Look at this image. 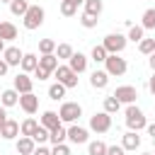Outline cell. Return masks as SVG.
Segmentation results:
<instances>
[{
	"label": "cell",
	"instance_id": "1",
	"mask_svg": "<svg viewBox=\"0 0 155 155\" xmlns=\"http://www.w3.org/2000/svg\"><path fill=\"white\" fill-rule=\"evenodd\" d=\"M44 17H46V12H44V7H41V5H29L27 15L22 17V19H24V29H29V31L39 29V27L44 24Z\"/></svg>",
	"mask_w": 155,
	"mask_h": 155
},
{
	"label": "cell",
	"instance_id": "2",
	"mask_svg": "<svg viewBox=\"0 0 155 155\" xmlns=\"http://www.w3.org/2000/svg\"><path fill=\"white\" fill-rule=\"evenodd\" d=\"M126 126H128V131H140V128L148 126L145 114H143L136 104H128V107H126Z\"/></svg>",
	"mask_w": 155,
	"mask_h": 155
},
{
	"label": "cell",
	"instance_id": "3",
	"mask_svg": "<svg viewBox=\"0 0 155 155\" xmlns=\"http://www.w3.org/2000/svg\"><path fill=\"white\" fill-rule=\"evenodd\" d=\"M58 116H61V121H63V124H75V121L82 116V107H80L78 102H63V104H61Z\"/></svg>",
	"mask_w": 155,
	"mask_h": 155
},
{
	"label": "cell",
	"instance_id": "4",
	"mask_svg": "<svg viewBox=\"0 0 155 155\" xmlns=\"http://www.w3.org/2000/svg\"><path fill=\"white\" fill-rule=\"evenodd\" d=\"M126 41H128V36H124V34L114 31V34H107V36H104L102 46H104L109 53H121V51L126 48Z\"/></svg>",
	"mask_w": 155,
	"mask_h": 155
},
{
	"label": "cell",
	"instance_id": "5",
	"mask_svg": "<svg viewBox=\"0 0 155 155\" xmlns=\"http://www.w3.org/2000/svg\"><path fill=\"white\" fill-rule=\"evenodd\" d=\"M104 70L109 73V75H124L126 70H128V63H126V58H119V53H109L107 56V61H104Z\"/></svg>",
	"mask_w": 155,
	"mask_h": 155
},
{
	"label": "cell",
	"instance_id": "6",
	"mask_svg": "<svg viewBox=\"0 0 155 155\" xmlns=\"http://www.w3.org/2000/svg\"><path fill=\"white\" fill-rule=\"evenodd\" d=\"M90 128L94 133H107L111 128V114L109 111H97L94 116H90Z\"/></svg>",
	"mask_w": 155,
	"mask_h": 155
},
{
	"label": "cell",
	"instance_id": "7",
	"mask_svg": "<svg viewBox=\"0 0 155 155\" xmlns=\"http://www.w3.org/2000/svg\"><path fill=\"white\" fill-rule=\"evenodd\" d=\"M53 75H56V80L63 82L65 87H78V73H75L70 65H58V68L53 70Z\"/></svg>",
	"mask_w": 155,
	"mask_h": 155
},
{
	"label": "cell",
	"instance_id": "8",
	"mask_svg": "<svg viewBox=\"0 0 155 155\" xmlns=\"http://www.w3.org/2000/svg\"><path fill=\"white\" fill-rule=\"evenodd\" d=\"M111 94H114L121 104H133V102H136V97H138V90H136L133 85H121V87H116Z\"/></svg>",
	"mask_w": 155,
	"mask_h": 155
},
{
	"label": "cell",
	"instance_id": "9",
	"mask_svg": "<svg viewBox=\"0 0 155 155\" xmlns=\"http://www.w3.org/2000/svg\"><path fill=\"white\" fill-rule=\"evenodd\" d=\"M19 107L31 116V114H36V109H39V97L34 94V92H27V94H19Z\"/></svg>",
	"mask_w": 155,
	"mask_h": 155
},
{
	"label": "cell",
	"instance_id": "10",
	"mask_svg": "<svg viewBox=\"0 0 155 155\" xmlns=\"http://www.w3.org/2000/svg\"><path fill=\"white\" fill-rule=\"evenodd\" d=\"M0 136H2V138H7V140L17 138V136H19V121H15V119H7V121L0 126Z\"/></svg>",
	"mask_w": 155,
	"mask_h": 155
},
{
	"label": "cell",
	"instance_id": "11",
	"mask_svg": "<svg viewBox=\"0 0 155 155\" xmlns=\"http://www.w3.org/2000/svg\"><path fill=\"white\" fill-rule=\"evenodd\" d=\"M68 140L70 143H87V128H82V126H75V124H70V128H68Z\"/></svg>",
	"mask_w": 155,
	"mask_h": 155
},
{
	"label": "cell",
	"instance_id": "12",
	"mask_svg": "<svg viewBox=\"0 0 155 155\" xmlns=\"http://www.w3.org/2000/svg\"><path fill=\"white\" fill-rule=\"evenodd\" d=\"M68 65H70L75 73H85V70H87V56L78 51V53H73V56L68 58Z\"/></svg>",
	"mask_w": 155,
	"mask_h": 155
},
{
	"label": "cell",
	"instance_id": "13",
	"mask_svg": "<svg viewBox=\"0 0 155 155\" xmlns=\"http://www.w3.org/2000/svg\"><path fill=\"white\" fill-rule=\"evenodd\" d=\"M90 85H92L94 90H104V87L109 85V73H107V70H94V73L90 75Z\"/></svg>",
	"mask_w": 155,
	"mask_h": 155
},
{
	"label": "cell",
	"instance_id": "14",
	"mask_svg": "<svg viewBox=\"0 0 155 155\" xmlns=\"http://www.w3.org/2000/svg\"><path fill=\"white\" fill-rule=\"evenodd\" d=\"M31 87H34V82H31V78H29L27 73H19V75L15 78V90H17L19 94H27V92H31Z\"/></svg>",
	"mask_w": 155,
	"mask_h": 155
},
{
	"label": "cell",
	"instance_id": "15",
	"mask_svg": "<svg viewBox=\"0 0 155 155\" xmlns=\"http://www.w3.org/2000/svg\"><path fill=\"white\" fill-rule=\"evenodd\" d=\"M2 58L7 61V65H19V63H22V58H24V53H22L17 46H7V48H5V53H2Z\"/></svg>",
	"mask_w": 155,
	"mask_h": 155
},
{
	"label": "cell",
	"instance_id": "16",
	"mask_svg": "<svg viewBox=\"0 0 155 155\" xmlns=\"http://www.w3.org/2000/svg\"><path fill=\"white\" fill-rule=\"evenodd\" d=\"M34 148H36V140H34L31 136H22V138L17 140V153H19V155H31Z\"/></svg>",
	"mask_w": 155,
	"mask_h": 155
},
{
	"label": "cell",
	"instance_id": "17",
	"mask_svg": "<svg viewBox=\"0 0 155 155\" xmlns=\"http://www.w3.org/2000/svg\"><path fill=\"white\" fill-rule=\"evenodd\" d=\"M80 5H85V0H61V15L63 17H73Z\"/></svg>",
	"mask_w": 155,
	"mask_h": 155
},
{
	"label": "cell",
	"instance_id": "18",
	"mask_svg": "<svg viewBox=\"0 0 155 155\" xmlns=\"http://www.w3.org/2000/svg\"><path fill=\"white\" fill-rule=\"evenodd\" d=\"M63 121H61V116L56 114V111H44V116H41V126L44 128H48V131H53L56 126H61Z\"/></svg>",
	"mask_w": 155,
	"mask_h": 155
},
{
	"label": "cell",
	"instance_id": "19",
	"mask_svg": "<svg viewBox=\"0 0 155 155\" xmlns=\"http://www.w3.org/2000/svg\"><path fill=\"white\" fill-rule=\"evenodd\" d=\"M121 145H124L126 150H136V148H140V136H138V131H128V133H124Z\"/></svg>",
	"mask_w": 155,
	"mask_h": 155
},
{
	"label": "cell",
	"instance_id": "20",
	"mask_svg": "<svg viewBox=\"0 0 155 155\" xmlns=\"http://www.w3.org/2000/svg\"><path fill=\"white\" fill-rule=\"evenodd\" d=\"M0 39L2 41H15L17 39V27L12 22H0Z\"/></svg>",
	"mask_w": 155,
	"mask_h": 155
},
{
	"label": "cell",
	"instance_id": "21",
	"mask_svg": "<svg viewBox=\"0 0 155 155\" xmlns=\"http://www.w3.org/2000/svg\"><path fill=\"white\" fill-rule=\"evenodd\" d=\"M0 104L2 107H15V104H19V92L12 87V90H5L2 94H0Z\"/></svg>",
	"mask_w": 155,
	"mask_h": 155
},
{
	"label": "cell",
	"instance_id": "22",
	"mask_svg": "<svg viewBox=\"0 0 155 155\" xmlns=\"http://www.w3.org/2000/svg\"><path fill=\"white\" fill-rule=\"evenodd\" d=\"M19 65H22V70H24V73H34V70L39 68V58H36L34 53H24V58H22V63H19Z\"/></svg>",
	"mask_w": 155,
	"mask_h": 155
},
{
	"label": "cell",
	"instance_id": "23",
	"mask_svg": "<svg viewBox=\"0 0 155 155\" xmlns=\"http://www.w3.org/2000/svg\"><path fill=\"white\" fill-rule=\"evenodd\" d=\"M39 65L53 73V70H56L61 63H58V56H56V53H46V56H41V58H39Z\"/></svg>",
	"mask_w": 155,
	"mask_h": 155
},
{
	"label": "cell",
	"instance_id": "24",
	"mask_svg": "<svg viewBox=\"0 0 155 155\" xmlns=\"http://www.w3.org/2000/svg\"><path fill=\"white\" fill-rule=\"evenodd\" d=\"M39 126H41V124L29 116V119H24V121L19 124V133H22V136H34V131H36Z\"/></svg>",
	"mask_w": 155,
	"mask_h": 155
},
{
	"label": "cell",
	"instance_id": "25",
	"mask_svg": "<svg viewBox=\"0 0 155 155\" xmlns=\"http://www.w3.org/2000/svg\"><path fill=\"white\" fill-rule=\"evenodd\" d=\"M27 10H29V2H27V0H12V2H10V12H12L15 17H24Z\"/></svg>",
	"mask_w": 155,
	"mask_h": 155
},
{
	"label": "cell",
	"instance_id": "26",
	"mask_svg": "<svg viewBox=\"0 0 155 155\" xmlns=\"http://www.w3.org/2000/svg\"><path fill=\"white\" fill-rule=\"evenodd\" d=\"M65 138H68V128H63V124H61V126H56V128L51 131V138H48V140H51L53 145H58V143H65Z\"/></svg>",
	"mask_w": 155,
	"mask_h": 155
},
{
	"label": "cell",
	"instance_id": "27",
	"mask_svg": "<svg viewBox=\"0 0 155 155\" xmlns=\"http://www.w3.org/2000/svg\"><path fill=\"white\" fill-rule=\"evenodd\" d=\"M65 90H68V87H65L63 82H56V85H51V87H48V97L58 102V99H63V97H65Z\"/></svg>",
	"mask_w": 155,
	"mask_h": 155
},
{
	"label": "cell",
	"instance_id": "28",
	"mask_svg": "<svg viewBox=\"0 0 155 155\" xmlns=\"http://www.w3.org/2000/svg\"><path fill=\"white\" fill-rule=\"evenodd\" d=\"M107 143H102V140H92L90 145H87V155H107Z\"/></svg>",
	"mask_w": 155,
	"mask_h": 155
},
{
	"label": "cell",
	"instance_id": "29",
	"mask_svg": "<svg viewBox=\"0 0 155 155\" xmlns=\"http://www.w3.org/2000/svg\"><path fill=\"white\" fill-rule=\"evenodd\" d=\"M85 12L99 17L102 15V0H85Z\"/></svg>",
	"mask_w": 155,
	"mask_h": 155
},
{
	"label": "cell",
	"instance_id": "30",
	"mask_svg": "<svg viewBox=\"0 0 155 155\" xmlns=\"http://www.w3.org/2000/svg\"><path fill=\"white\" fill-rule=\"evenodd\" d=\"M56 41L53 39H41L39 41V51H41V56H46V53H56Z\"/></svg>",
	"mask_w": 155,
	"mask_h": 155
},
{
	"label": "cell",
	"instance_id": "31",
	"mask_svg": "<svg viewBox=\"0 0 155 155\" xmlns=\"http://www.w3.org/2000/svg\"><path fill=\"white\" fill-rule=\"evenodd\" d=\"M107 56H109V51H107L102 44H97V46L92 48V61H94V63H104V61H107Z\"/></svg>",
	"mask_w": 155,
	"mask_h": 155
},
{
	"label": "cell",
	"instance_id": "32",
	"mask_svg": "<svg viewBox=\"0 0 155 155\" xmlns=\"http://www.w3.org/2000/svg\"><path fill=\"white\" fill-rule=\"evenodd\" d=\"M121 109V102L114 97V94H109V97H104V111H109V114H114V111H119Z\"/></svg>",
	"mask_w": 155,
	"mask_h": 155
},
{
	"label": "cell",
	"instance_id": "33",
	"mask_svg": "<svg viewBox=\"0 0 155 155\" xmlns=\"http://www.w3.org/2000/svg\"><path fill=\"white\" fill-rule=\"evenodd\" d=\"M140 24H143V29H155V7L143 12V22Z\"/></svg>",
	"mask_w": 155,
	"mask_h": 155
},
{
	"label": "cell",
	"instance_id": "34",
	"mask_svg": "<svg viewBox=\"0 0 155 155\" xmlns=\"http://www.w3.org/2000/svg\"><path fill=\"white\" fill-rule=\"evenodd\" d=\"M143 24H131V29H128V39L131 41H143L145 36H143Z\"/></svg>",
	"mask_w": 155,
	"mask_h": 155
},
{
	"label": "cell",
	"instance_id": "35",
	"mask_svg": "<svg viewBox=\"0 0 155 155\" xmlns=\"http://www.w3.org/2000/svg\"><path fill=\"white\" fill-rule=\"evenodd\" d=\"M73 53H75V51H73V46H70V44H58V46H56V56H58V61H61V58H65V61H68Z\"/></svg>",
	"mask_w": 155,
	"mask_h": 155
},
{
	"label": "cell",
	"instance_id": "36",
	"mask_svg": "<svg viewBox=\"0 0 155 155\" xmlns=\"http://www.w3.org/2000/svg\"><path fill=\"white\" fill-rule=\"evenodd\" d=\"M31 138H34V140H36L39 145H44V143H46V140L51 138V131H48V128H44V126H39V128L34 131V136H31Z\"/></svg>",
	"mask_w": 155,
	"mask_h": 155
},
{
	"label": "cell",
	"instance_id": "37",
	"mask_svg": "<svg viewBox=\"0 0 155 155\" xmlns=\"http://www.w3.org/2000/svg\"><path fill=\"white\" fill-rule=\"evenodd\" d=\"M138 51L145 53V56H150V53L155 51V39H143V41H138Z\"/></svg>",
	"mask_w": 155,
	"mask_h": 155
},
{
	"label": "cell",
	"instance_id": "38",
	"mask_svg": "<svg viewBox=\"0 0 155 155\" xmlns=\"http://www.w3.org/2000/svg\"><path fill=\"white\" fill-rule=\"evenodd\" d=\"M80 24H82L85 29H94V27H97V17H94V15H87V12H85V15L80 17Z\"/></svg>",
	"mask_w": 155,
	"mask_h": 155
},
{
	"label": "cell",
	"instance_id": "39",
	"mask_svg": "<svg viewBox=\"0 0 155 155\" xmlns=\"http://www.w3.org/2000/svg\"><path fill=\"white\" fill-rule=\"evenodd\" d=\"M51 155H70V148L65 143H58V145L51 148Z\"/></svg>",
	"mask_w": 155,
	"mask_h": 155
},
{
	"label": "cell",
	"instance_id": "40",
	"mask_svg": "<svg viewBox=\"0 0 155 155\" xmlns=\"http://www.w3.org/2000/svg\"><path fill=\"white\" fill-rule=\"evenodd\" d=\"M124 153H126L124 145H109L107 148V155H124Z\"/></svg>",
	"mask_w": 155,
	"mask_h": 155
},
{
	"label": "cell",
	"instance_id": "41",
	"mask_svg": "<svg viewBox=\"0 0 155 155\" xmlns=\"http://www.w3.org/2000/svg\"><path fill=\"white\" fill-rule=\"evenodd\" d=\"M48 75H51V70H46V68H41V65L34 70V78H39V80H46Z\"/></svg>",
	"mask_w": 155,
	"mask_h": 155
},
{
	"label": "cell",
	"instance_id": "42",
	"mask_svg": "<svg viewBox=\"0 0 155 155\" xmlns=\"http://www.w3.org/2000/svg\"><path fill=\"white\" fill-rule=\"evenodd\" d=\"M31 155H51V150H48V148H46V145H36V148H34V153H31Z\"/></svg>",
	"mask_w": 155,
	"mask_h": 155
},
{
	"label": "cell",
	"instance_id": "43",
	"mask_svg": "<svg viewBox=\"0 0 155 155\" xmlns=\"http://www.w3.org/2000/svg\"><path fill=\"white\" fill-rule=\"evenodd\" d=\"M7 68H10V65H7V61H5V58H0V78L7 73Z\"/></svg>",
	"mask_w": 155,
	"mask_h": 155
},
{
	"label": "cell",
	"instance_id": "44",
	"mask_svg": "<svg viewBox=\"0 0 155 155\" xmlns=\"http://www.w3.org/2000/svg\"><path fill=\"white\" fill-rule=\"evenodd\" d=\"M5 109H7V107H2V104H0V126L7 121V111H5Z\"/></svg>",
	"mask_w": 155,
	"mask_h": 155
},
{
	"label": "cell",
	"instance_id": "45",
	"mask_svg": "<svg viewBox=\"0 0 155 155\" xmlns=\"http://www.w3.org/2000/svg\"><path fill=\"white\" fill-rule=\"evenodd\" d=\"M145 128H148V136H150V138H153V140H155V124H148V126H145Z\"/></svg>",
	"mask_w": 155,
	"mask_h": 155
},
{
	"label": "cell",
	"instance_id": "46",
	"mask_svg": "<svg viewBox=\"0 0 155 155\" xmlns=\"http://www.w3.org/2000/svg\"><path fill=\"white\" fill-rule=\"evenodd\" d=\"M148 63H150V70H153V73H155V51H153V53H150V58H148Z\"/></svg>",
	"mask_w": 155,
	"mask_h": 155
},
{
	"label": "cell",
	"instance_id": "47",
	"mask_svg": "<svg viewBox=\"0 0 155 155\" xmlns=\"http://www.w3.org/2000/svg\"><path fill=\"white\" fill-rule=\"evenodd\" d=\"M148 87H150V92L155 94V73H153V78H150V82H148Z\"/></svg>",
	"mask_w": 155,
	"mask_h": 155
},
{
	"label": "cell",
	"instance_id": "48",
	"mask_svg": "<svg viewBox=\"0 0 155 155\" xmlns=\"http://www.w3.org/2000/svg\"><path fill=\"white\" fill-rule=\"evenodd\" d=\"M5 48H7V46H5V41L0 39V53H5Z\"/></svg>",
	"mask_w": 155,
	"mask_h": 155
},
{
	"label": "cell",
	"instance_id": "49",
	"mask_svg": "<svg viewBox=\"0 0 155 155\" xmlns=\"http://www.w3.org/2000/svg\"><path fill=\"white\" fill-rule=\"evenodd\" d=\"M0 2H12V0H0Z\"/></svg>",
	"mask_w": 155,
	"mask_h": 155
},
{
	"label": "cell",
	"instance_id": "50",
	"mask_svg": "<svg viewBox=\"0 0 155 155\" xmlns=\"http://www.w3.org/2000/svg\"><path fill=\"white\" fill-rule=\"evenodd\" d=\"M143 155H155V153H143Z\"/></svg>",
	"mask_w": 155,
	"mask_h": 155
}]
</instances>
